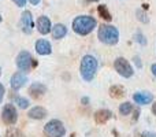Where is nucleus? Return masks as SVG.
<instances>
[{"instance_id":"f257e3e1","label":"nucleus","mask_w":156,"mask_h":137,"mask_svg":"<svg viewBox=\"0 0 156 137\" xmlns=\"http://www.w3.org/2000/svg\"><path fill=\"white\" fill-rule=\"evenodd\" d=\"M97 22L93 16L89 15H78L73 21V30L80 36H86L93 32Z\"/></svg>"},{"instance_id":"f03ea898","label":"nucleus","mask_w":156,"mask_h":137,"mask_svg":"<svg viewBox=\"0 0 156 137\" xmlns=\"http://www.w3.org/2000/svg\"><path fill=\"white\" fill-rule=\"evenodd\" d=\"M97 67H99V63H97V59L94 56H92V55L82 56L81 66H80L81 77L85 81H92L97 73Z\"/></svg>"},{"instance_id":"7ed1b4c3","label":"nucleus","mask_w":156,"mask_h":137,"mask_svg":"<svg viewBox=\"0 0 156 137\" xmlns=\"http://www.w3.org/2000/svg\"><path fill=\"white\" fill-rule=\"evenodd\" d=\"M97 37L107 45H115L119 41V30L111 25H101L97 32Z\"/></svg>"},{"instance_id":"20e7f679","label":"nucleus","mask_w":156,"mask_h":137,"mask_svg":"<svg viewBox=\"0 0 156 137\" xmlns=\"http://www.w3.org/2000/svg\"><path fill=\"white\" fill-rule=\"evenodd\" d=\"M44 133L47 137H63L66 135V128L59 119H52L44 126Z\"/></svg>"},{"instance_id":"39448f33","label":"nucleus","mask_w":156,"mask_h":137,"mask_svg":"<svg viewBox=\"0 0 156 137\" xmlns=\"http://www.w3.org/2000/svg\"><path fill=\"white\" fill-rule=\"evenodd\" d=\"M36 65H37V62L33 59L32 55H30L27 51L19 52V55L16 56V66H18V69L23 73L29 71V70L32 69V66H36Z\"/></svg>"},{"instance_id":"423d86ee","label":"nucleus","mask_w":156,"mask_h":137,"mask_svg":"<svg viewBox=\"0 0 156 137\" xmlns=\"http://www.w3.org/2000/svg\"><path fill=\"white\" fill-rule=\"evenodd\" d=\"M114 66H115V70L118 71V74L125 78H130L134 74L133 67L130 66V63L125 58H116L115 62H114Z\"/></svg>"},{"instance_id":"0eeeda50","label":"nucleus","mask_w":156,"mask_h":137,"mask_svg":"<svg viewBox=\"0 0 156 137\" xmlns=\"http://www.w3.org/2000/svg\"><path fill=\"white\" fill-rule=\"evenodd\" d=\"M2 121L5 125H15L18 121V114L12 104H5L2 110Z\"/></svg>"},{"instance_id":"6e6552de","label":"nucleus","mask_w":156,"mask_h":137,"mask_svg":"<svg viewBox=\"0 0 156 137\" xmlns=\"http://www.w3.org/2000/svg\"><path fill=\"white\" fill-rule=\"evenodd\" d=\"M21 27L22 32L26 33V34H30L33 32V18L30 11H23L21 16Z\"/></svg>"},{"instance_id":"1a4fd4ad","label":"nucleus","mask_w":156,"mask_h":137,"mask_svg":"<svg viewBox=\"0 0 156 137\" xmlns=\"http://www.w3.org/2000/svg\"><path fill=\"white\" fill-rule=\"evenodd\" d=\"M26 82H27V77H26V74H25L23 71L22 73H15V74L11 77V81H10L11 88H12L14 91L21 89Z\"/></svg>"},{"instance_id":"9d476101","label":"nucleus","mask_w":156,"mask_h":137,"mask_svg":"<svg viewBox=\"0 0 156 137\" xmlns=\"http://www.w3.org/2000/svg\"><path fill=\"white\" fill-rule=\"evenodd\" d=\"M51 29H52V23H51L48 16H45V15L38 16V19H37L38 33H41V34H48V33L51 32Z\"/></svg>"},{"instance_id":"9b49d317","label":"nucleus","mask_w":156,"mask_h":137,"mask_svg":"<svg viewBox=\"0 0 156 137\" xmlns=\"http://www.w3.org/2000/svg\"><path fill=\"white\" fill-rule=\"evenodd\" d=\"M36 52L38 55H49L52 52V45L49 44V41L44 40H37L36 41Z\"/></svg>"},{"instance_id":"f8f14e48","label":"nucleus","mask_w":156,"mask_h":137,"mask_svg":"<svg viewBox=\"0 0 156 137\" xmlns=\"http://www.w3.org/2000/svg\"><path fill=\"white\" fill-rule=\"evenodd\" d=\"M133 100H134L137 104L145 106V104H149V103L154 100V96H152V93H149V92H137V93L133 95Z\"/></svg>"},{"instance_id":"ddd939ff","label":"nucleus","mask_w":156,"mask_h":137,"mask_svg":"<svg viewBox=\"0 0 156 137\" xmlns=\"http://www.w3.org/2000/svg\"><path fill=\"white\" fill-rule=\"evenodd\" d=\"M45 92H47L45 85L38 84V82L33 84V85L29 88V93H30V96H32L33 99H40V97H43Z\"/></svg>"},{"instance_id":"4468645a","label":"nucleus","mask_w":156,"mask_h":137,"mask_svg":"<svg viewBox=\"0 0 156 137\" xmlns=\"http://www.w3.org/2000/svg\"><path fill=\"white\" fill-rule=\"evenodd\" d=\"M111 117H112V113H111L110 110L101 108V110L96 111V114H94V121H96V124H99V125H104Z\"/></svg>"},{"instance_id":"2eb2a0df","label":"nucleus","mask_w":156,"mask_h":137,"mask_svg":"<svg viewBox=\"0 0 156 137\" xmlns=\"http://www.w3.org/2000/svg\"><path fill=\"white\" fill-rule=\"evenodd\" d=\"M29 118L32 119H37V121H40V119H44L47 117V110L44 107H40V106H37V107H33L32 110L29 111Z\"/></svg>"},{"instance_id":"dca6fc26","label":"nucleus","mask_w":156,"mask_h":137,"mask_svg":"<svg viewBox=\"0 0 156 137\" xmlns=\"http://www.w3.org/2000/svg\"><path fill=\"white\" fill-rule=\"evenodd\" d=\"M51 32H52V37H54L55 40H60V38H63L66 34H67V29H66V26L62 23L55 25V26L51 29Z\"/></svg>"},{"instance_id":"f3484780","label":"nucleus","mask_w":156,"mask_h":137,"mask_svg":"<svg viewBox=\"0 0 156 137\" xmlns=\"http://www.w3.org/2000/svg\"><path fill=\"white\" fill-rule=\"evenodd\" d=\"M125 88L121 85H114L110 88V96L112 97V99H121V97L125 96Z\"/></svg>"},{"instance_id":"a211bd4d","label":"nucleus","mask_w":156,"mask_h":137,"mask_svg":"<svg viewBox=\"0 0 156 137\" xmlns=\"http://www.w3.org/2000/svg\"><path fill=\"white\" fill-rule=\"evenodd\" d=\"M97 13H99V15L101 16L104 21H108V22H110L111 19H112V16H111L110 11H108V8L105 7V5H99V7H97Z\"/></svg>"},{"instance_id":"6ab92c4d","label":"nucleus","mask_w":156,"mask_h":137,"mask_svg":"<svg viewBox=\"0 0 156 137\" xmlns=\"http://www.w3.org/2000/svg\"><path fill=\"white\" fill-rule=\"evenodd\" d=\"M132 111H133V106H132V103H129V102L122 103V104L119 106V113H121V115H129Z\"/></svg>"},{"instance_id":"aec40b11","label":"nucleus","mask_w":156,"mask_h":137,"mask_svg":"<svg viewBox=\"0 0 156 137\" xmlns=\"http://www.w3.org/2000/svg\"><path fill=\"white\" fill-rule=\"evenodd\" d=\"M14 102H15V104L18 106L19 108H27L29 107V100L26 99V97H21V96H15L14 97Z\"/></svg>"},{"instance_id":"412c9836","label":"nucleus","mask_w":156,"mask_h":137,"mask_svg":"<svg viewBox=\"0 0 156 137\" xmlns=\"http://www.w3.org/2000/svg\"><path fill=\"white\" fill-rule=\"evenodd\" d=\"M137 18L140 19L141 22H144V23H148V21H149L145 11H143V10H137Z\"/></svg>"},{"instance_id":"4be33fe9","label":"nucleus","mask_w":156,"mask_h":137,"mask_svg":"<svg viewBox=\"0 0 156 137\" xmlns=\"http://www.w3.org/2000/svg\"><path fill=\"white\" fill-rule=\"evenodd\" d=\"M5 137H19V132L16 128H10L5 133Z\"/></svg>"},{"instance_id":"5701e85b","label":"nucleus","mask_w":156,"mask_h":137,"mask_svg":"<svg viewBox=\"0 0 156 137\" xmlns=\"http://www.w3.org/2000/svg\"><path fill=\"white\" fill-rule=\"evenodd\" d=\"M136 41H138V43L143 44V45H145L147 44L145 37H144V34H141V33H137V34H136Z\"/></svg>"},{"instance_id":"b1692460","label":"nucleus","mask_w":156,"mask_h":137,"mask_svg":"<svg viewBox=\"0 0 156 137\" xmlns=\"http://www.w3.org/2000/svg\"><path fill=\"white\" fill-rule=\"evenodd\" d=\"M14 3H15L18 7H25V4H26V0H12Z\"/></svg>"},{"instance_id":"393cba45","label":"nucleus","mask_w":156,"mask_h":137,"mask_svg":"<svg viewBox=\"0 0 156 137\" xmlns=\"http://www.w3.org/2000/svg\"><path fill=\"white\" fill-rule=\"evenodd\" d=\"M3 97H4V86L0 84V103L3 102Z\"/></svg>"},{"instance_id":"a878e982","label":"nucleus","mask_w":156,"mask_h":137,"mask_svg":"<svg viewBox=\"0 0 156 137\" xmlns=\"http://www.w3.org/2000/svg\"><path fill=\"white\" fill-rule=\"evenodd\" d=\"M143 137H156V133H151V132H145L143 135Z\"/></svg>"},{"instance_id":"bb28decb","label":"nucleus","mask_w":156,"mask_h":137,"mask_svg":"<svg viewBox=\"0 0 156 137\" xmlns=\"http://www.w3.org/2000/svg\"><path fill=\"white\" fill-rule=\"evenodd\" d=\"M138 117H140V111H138V110H134V117H133V119H134V121H137Z\"/></svg>"},{"instance_id":"cd10ccee","label":"nucleus","mask_w":156,"mask_h":137,"mask_svg":"<svg viewBox=\"0 0 156 137\" xmlns=\"http://www.w3.org/2000/svg\"><path fill=\"white\" fill-rule=\"evenodd\" d=\"M134 62H136V65H137L138 67H141V62H140V58H137V56H136V58H134Z\"/></svg>"},{"instance_id":"c85d7f7f","label":"nucleus","mask_w":156,"mask_h":137,"mask_svg":"<svg viewBox=\"0 0 156 137\" xmlns=\"http://www.w3.org/2000/svg\"><path fill=\"white\" fill-rule=\"evenodd\" d=\"M151 71H152V74H154L155 77H156V63H155V65H152V67H151Z\"/></svg>"},{"instance_id":"c756f323","label":"nucleus","mask_w":156,"mask_h":137,"mask_svg":"<svg viewBox=\"0 0 156 137\" xmlns=\"http://www.w3.org/2000/svg\"><path fill=\"white\" fill-rule=\"evenodd\" d=\"M29 2H30V3H32V4H33V5H37V4H38V3H40V0H29Z\"/></svg>"},{"instance_id":"7c9ffc66","label":"nucleus","mask_w":156,"mask_h":137,"mask_svg":"<svg viewBox=\"0 0 156 137\" xmlns=\"http://www.w3.org/2000/svg\"><path fill=\"white\" fill-rule=\"evenodd\" d=\"M152 113H154V115H156V103L152 104Z\"/></svg>"},{"instance_id":"2f4dec72","label":"nucleus","mask_w":156,"mask_h":137,"mask_svg":"<svg viewBox=\"0 0 156 137\" xmlns=\"http://www.w3.org/2000/svg\"><path fill=\"white\" fill-rule=\"evenodd\" d=\"M82 103H83V104H88L89 99H88V97H82Z\"/></svg>"},{"instance_id":"473e14b6","label":"nucleus","mask_w":156,"mask_h":137,"mask_svg":"<svg viewBox=\"0 0 156 137\" xmlns=\"http://www.w3.org/2000/svg\"><path fill=\"white\" fill-rule=\"evenodd\" d=\"M83 2H86V3H93V2H99V0H83Z\"/></svg>"},{"instance_id":"72a5a7b5","label":"nucleus","mask_w":156,"mask_h":137,"mask_svg":"<svg viewBox=\"0 0 156 137\" xmlns=\"http://www.w3.org/2000/svg\"><path fill=\"white\" fill-rule=\"evenodd\" d=\"M0 22H2V15H0Z\"/></svg>"},{"instance_id":"f704fd0d","label":"nucleus","mask_w":156,"mask_h":137,"mask_svg":"<svg viewBox=\"0 0 156 137\" xmlns=\"http://www.w3.org/2000/svg\"><path fill=\"white\" fill-rule=\"evenodd\" d=\"M0 75H2V70H0Z\"/></svg>"}]
</instances>
